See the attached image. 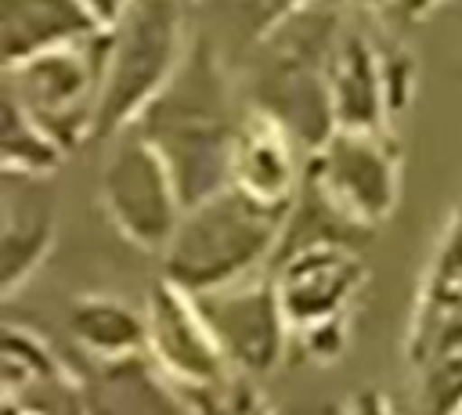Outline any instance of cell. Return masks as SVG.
Returning <instances> with one entry per match:
<instances>
[{
	"instance_id": "cell-3",
	"label": "cell",
	"mask_w": 462,
	"mask_h": 415,
	"mask_svg": "<svg viewBox=\"0 0 462 415\" xmlns=\"http://www.w3.org/2000/svg\"><path fill=\"white\" fill-rule=\"evenodd\" d=\"M285 209L263 202L235 184L184 209L173 238L159 253L162 281L177 285L188 296H202L271 267Z\"/></svg>"
},
{
	"instance_id": "cell-14",
	"label": "cell",
	"mask_w": 462,
	"mask_h": 415,
	"mask_svg": "<svg viewBox=\"0 0 462 415\" xmlns=\"http://www.w3.org/2000/svg\"><path fill=\"white\" fill-rule=\"evenodd\" d=\"M69 332L94 357L126 361L148 346V318L116 296H79L69 307Z\"/></svg>"
},
{
	"instance_id": "cell-13",
	"label": "cell",
	"mask_w": 462,
	"mask_h": 415,
	"mask_svg": "<svg viewBox=\"0 0 462 415\" xmlns=\"http://www.w3.org/2000/svg\"><path fill=\"white\" fill-rule=\"evenodd\" d=\"M105 25L83 0H0L4 69L94 40Z\"/></svg>"
},
{
	"instance_id": "cell-11",
	"label": "cell",
	"mask_w": 462,
	"mask_h": 415,
	"mask_svg": "<svg viewBox=\"0 0 462 415\" xmlns=\"http://www.w3.org/2000/svg\"><path fill=\"white\" fill-rule=\"evenodd\" d=\"M328 101L336 130H386L393 115L383 43L365 25L343 22V32L328 65Z\"/></svg>"
},
{
	"instance_id": "cell-12",
	"label": "cell",
	"mask_w": 462,
	"mask_h": 415,
	"mask_svg": "<svg viewBox=\"0 0 462 415\" xmlns=\"http://www.w3.org/2000/svg\"><path fill=\"white\" fill-rule=\"evenodd\" d=\"M300 152L303 144L274 115L260 108H245L235 134V148H231V184L263 202L289 206L307 173V162H300Z\"/></svg>"
},
{
	"instance_id": "cell-5",
	"label": "cell",
	"mask_w": 462,
	"mask_h": 415,
	"mask_svg": "<svg viewBox=\"0 0 462 415\" xmlns=\"http://www.w3.org/2000/svg\"><path fill=\"white\" fill-rule=\"evenodd\" d=\"M105 47L108 29L87 43L4 69V94L14 97L65 152L94 141L97 97L105 79Z\"/></svg>"
},
{
	"instance_id": "cell-4",
	"label": "cell",
	"mask_w": 462,
	"mask_h": 415,
	"mask_svg": "<svg viewBox=\"0 0 462 415\" xmlns=\"http://www.w3.org/2000/svg\"><path fill=\"white\" fill-rule=\"evenodd\" d=\"M188 43L191 29L180 0H134L123 18L108 25L105 79L94 119L97 144L141 119V112L180 69Z\"/></svg>"
},
{
	"instance_id": "cell-7",
	"label": "cell",
	"mask_w": 462,
	"mask_h": 415,
	"mask_svg": "<svg viewBox=\"0 0 462 415\" xmlns=\"http://www.w3.org/2000/svg\"><path fill=\"white\" fill-rule=\"evenodd\" d=\"M307 177L361 227L383 224L397 206V148L386 130H332L310 155Z\"/></svg>"
},
{
	"instance_id": "cell-8",
	"label": "cell",
	"mask_w": 462,
	"mask_h": 415,
	"mask_svg": "<svg viewBox=\"0 0 462 415\" xmlns=\"http://www.w3.org/2000/svg\"><path fill=\"white\" fill-rule=\"evenodd\" d=\"M202 321L209 325L224 361L238 375H267L292 336L285 307L278 300L271 274H253L245 281L195 296Z\"/></svg>"
},
{
	"instance_id": "cell-21",
	"label": "cell",
	"mask_w": 462,
	"mask_h": 415,
	"mask_svg": "<svg viewBox=\"0 0 462 415\" xmlns=\"http://www.w3.org/2000/svg\"><path fill=\"white\" fill-rule=\"evenodd\" d=\"M448 415H462V397H458V404H455V408H451Z\"/></svg>"
},
{
	"instance_id": "cell-18",
	"label": "cell",
	"mask_w": 462,
	"mask_h": 415,
	"mask_svg": "<svg viewBox=\"0 0 462 415\" xmlns=\"http://www.w3.org/2000/svg\"><path fill=\"white\" fill-rule=\"evenodd\" d=\"M83 4H87V11L108 29V25H116V22L123 18V11H126L134 0H83Z\"/></svg>"
},
{
	"instance_id": "cell-6",
	"label": "cell",
	"mask_w": 462,
	"mask_h": 415,
	"mask_svg": "<svg viewBox=\"0 0 462 415\" xmlns=\"http://www.w3.org/2000/svg\"><path fill=\"white\" fill-rule=\"evenodd\" d=\"M97 188L101 206L123 238L152 253L166 249L184 217V198L166 159L137 126H126L112 141H105Z\"/></svg>"
},
{
	"instance_id": "cell-22",
	"label": "cell",
	"mask_w": 462,
	"mask_h": 415,
	"mask_svg": "<svg viewBox=\"0 0 462 415\" xmlns=\"http://www.w3.org/2000/svg\"><path fill=\"white\" fill-rule=\"evenodd\" d=\"M11 415H22V411H11Z\"/></svg>"
},
{
	"instance_id": "cell-15",
	"label": "cell",
	"mask_w": 462,
	"mask_h": 415,
	"mask_svg": "<svg viewBox=\"0 0 462 415\" xmlns=\"http://www.w3.org/2000/svg\"><path fill=\"white\" fill-rule=\"evenodd\" d=\"M54 245V206L40 195L32 198H4V227H0V274L4 292H14L51 253Z\"/></svg>"
},
{
	"instance_id": "cell-2",
	"label": "cell",
	"mask_w": 462,
	"mask_h": 415,
	"mask_svg": "<svg viewBox=\"0 0 462 415\" xmlns=\"http://www.w3.org/2000/svg\"><path fill=\"white\" fill-rule=\"evenodd\" d=\"M343 22L339 0H307L245 47L242 90L249 108L274 115L307 155L336 130L328 65Z\"/></svg>"
},
{
	"instance_id": "cell-20",
	"label": "cell",
	"mask_w": 462,
	"mask_h": 415,
	"mask_svg": "<svg viewBox=\"0 0 462 415\" xmlns=\"http://www.w3.org/2000/svg\"><path fill=\"white\" fill-rule=\"evenodd\" d=\"M350 4H357V7H365V11H379V7H390V4H397V0H350Z\"/></svg>"
},
{
	"instance_id": "cell-16",
	"label": "cell",
	"mask_w": 462,
	"mask_h": 415,
	"mask_svg": "<svg viewBox=\"0 0 462 415\" xmlns=\"http://www.w3.org/2000/svg\"><path fill=\"white\" fill-rule=\"evenodd\" d=\"M0 155L7 177H47L65 148L14 101L4 94V134H0Z\"/></svg>"
},
{
	"instance_id": "cell-9",
	"label": "cell",
	"mask_w": 462,
	"mask_h": 415,
	"mask_svg": "<svg viewBox=\"0 0 462 415\" xmlns=\"http://www.w3.org/2000/svg\"><path fill=\"white\" fill-rule=\"evenodd\" d=\"M271 278L292 336H300L343 318L346 303L365 281V263L357 256V245L321 242L278 256L271 263Z\"/></svg>"
},
{
	"instance_id": "cell-17",
	"label": "cell",
	"mask_w": 462,
	"mask_h": 415,
	"mask_svg": "<svg viewBox=\"0 0 462 415\" xmlns=\"http://www.w3.org/2000/svg\"><path fill=\"white\" fill-rule=\"evenodd\" d=\"M307 0H213V7L227 18V25H235L245 40V47L263 36L274 22H282L289 11H296Z\"/></svg>"
},
{
	"instance_id": "cell-10",
	"label": "cell",
	"mask_w": 462,
	"mask_h": 415,
	"mask_svg": "<svg viewBox=\"0 0 462 415\" xmlns=\"http://www.w3.org/2000/svg\"><path fill=\"white\" fill-rule=\"evenodd\" d=\"M148 350L159 368L170 372L188 390H206L227 383L231 364L224 361L209 325L202 321L195 296L162 281L148 300Z\"/></svg>"
},
{
	"instance_id": "cell-19",
	"label": "cell",
	"mask_w": 462,
	"mask_h": 415,
	"mask_svg": "<svg viewBox=\"0 0 462 415\" xmlns=\"http://www.w3.org/2000/svg\"><path fill=\"white\" fill-rule=\"evenodd\" d=\"M354 415H386V408L368 393V397H361V404H357V411Z\"/></svg>"
},
{
	"instance_id": "cell-1",
	"label": "cell",
	"mask_w": 462,
	"mask_h": 415,
	"mask_svg": "<svg viewBox=\"0 0 462 415\" xmlns=\"http://www.w3.org/2000/svg\"><path fill=\"white\" fill-rule=\"evenodd\" d=\"M242 112H235V79L224 69L213 32H191L173 79L134 123L166 159L184 209L231 184V148Z\"/></svg>"
}]
</instances>
